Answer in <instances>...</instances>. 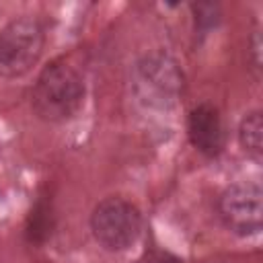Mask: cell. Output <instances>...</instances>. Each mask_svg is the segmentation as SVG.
<instances>
[{
    "label": "cell",
    "mask_w": 263,
    "mask_h": 263,
    "mask_svg": "<svg viewBox=\"0 0 263 263\" xmlns=\"http://www.w3.org/2000/svg\"><path fill=\"white\" fill-rule=\"evenodd\" d=\"M84 101V82L76 68L66 62H51L41 70L33 86L31 103L43 121L60 123L76 115Z\"/></svg>",
    "instance_id": "6da1fadb"
},
{
    "label": "cell",
    "mask_w": 263,
    "mask_h": 263,
    "mask_svg": "<svg viewBox=\"0 0 263 263\" xmlns=\"http://www.w3.org/2000/svg\"><path fill=\"white\" fill-rule=\"evenodd\" d=\"M45 43L43 27L37 18L21 16L0 29V76L18 78L39 60Z\"/></svg>",
    "instance_id": "7a4b0ae2"
},
{
    "label": "cell",
    "mask_w": 263,
    "mask_h": 263,
    "mask_svg": "<svg viewBox=\"0 0 263 263\" xmlns=\"http://www.w3.org/2000/svg\"><path fill=\"white\" fill-rule=\"evenodd\" d=\"M90 230L103 249L123 251L140 236V210L123 197H107L95 205L90 214Z\"/></svg>",
    "instance_id": "3957f363"
},
{
    "label": "cell",
    "mask_w": 263,
    "mask_h": 263,
    "mask_svg": "<svg viewBox=\"0 0 263 263\" xmlns=\"http://www.w3.org/2000/svg\"><path fill=\"white\" fill-rule=\"evenodd\" d=\"M224 226L240 236L259 234L263 224V193L257 181L230 185L218 201Z\"/></svg>",
    "instance_id": "277c9868"
},
{
    "label": "cell",
    "mask_w": 263,
    "mask_h": 263,
    "mask_svg": "<svg viewBox=\"0 0 263 263\" xmlns=\"http://www.w3.org/2000/svg\"><path fill=\"white\" fill-rule=\"evenodd\" d=\"M138 74L144 97H150V101H158L160 105L173 103L183 88V76L177 64L162 53L144 58L138 66Z\"/></svg>",
    "instance_id": "5b68a950"
},
{
    "label": "cell",
    "mask_w": 263,
    "mask_h": 263,
    "mask_svg": "<svg viewBox=\"0 0 263 263\" xmlns=\"http://www.w3.org/2000/svg\"><path fill=\"white\" fill-rule=\"evenodd\" d=\"M187 134L193 148L205 156H218L224 148V127L216 107L197 105L187 119Z\"/></svg>",
    "instance_id": "8992f818"
},
{
    "label": "cell",
    "mask_w": 263,
    "mask_h": 263,
    "mask_svg": "<svg viewBox=\"0 0 263 263\" xmlns=\"http://www.w3.org/2000/svg\"><path fill=\"white\" fill-rule=\"evenodd\" d=\"M238 142L242 150L253 158L261 160L263 156V117L261 111H251L242 117L240 127H238Z\"/></svg>",
    "instance_id": "52a82bcc"
},
{
    "label": "cell",
    "mask_w": 263,
    "mask_h": 263,
    "mask_svg": "<svg viewBox=\"0 0 263 263\" xmlns=\"http://www.w3.org/2000/svg\"><path fill=\"white\" fill-rule=\"evenodd\" d=\"M53 228V214H51V205L45 199H39L27 220V238L31 242H43Z\"/></svg>",
    "instance_id": "ba28073f"
},
{
    "label": "cell",
    "mask_w": 263,
    "mask_h": 263,
    "mask_svg": "<svg viewBox=\"0 0 263 263\" xmlns=\"http://www.w3.org/2000/svg\"><path fill=\"white\" fill-rule=\"evenodd\" d=\"M138 263H179V259L168 253H162V251H152V253L144 255Z\"/></svg>",
    "instance_id": "9c48e42d"
}]
</instances>
